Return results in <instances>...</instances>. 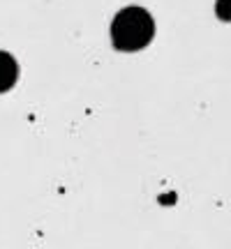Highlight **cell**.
<instances>
[{
	"mask_svg": "<svg viewBox=\"0 0 231 249\" xmlns=\"http://www.w3.org/2000/svg\"><path fill=\"white\" fill-rule=\"evenodd\" d=\"M155 35L153 17L143 7H125L111 21V42L118 51H139Z\"/></svg>",
	"mask_w": 231,
	"mask_h": 249,
	"instance_id": "cell-1",
	"label": "cell"
},
{
	"mask_svg": "<svg viewBox=\"0 0 231 249\" xmlns=\"http://www.w3.org/2000/svg\"><path fill=\"white\" fill-rule=\"evenodd\" d=\"M19 79V65L9 53L0 51V92L9 90Z\"/></svg>",
	"mask_w": 231,
	"mask_h": 249,
	"instance_id": "cell-2",
	"label": "cell"
},
{
	"mask_svg": "<svg viewBox=\"0 0 231 249\" xmlns=\"http://www.w3.org/2000/svg\"><path fill=\"white\" fill-rule=\"evenodd\" d=\"M217 17L222 18V21H231V0H217Z\"/></svg>",
	"mask_w": 231,
	"mask_h": 249,
	"instance_id": "cell-3",
	"label": "cell"
}]
</instances>
